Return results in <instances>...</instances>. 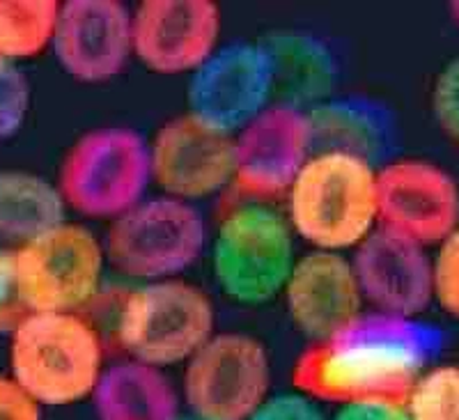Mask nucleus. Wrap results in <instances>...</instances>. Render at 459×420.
<instances>
[{
  "instance_id": "f257e3e1",
  "label": "nucleus",
  "mask_w": 459,
  "mask_h": 420,
  "mask_svg": "<svg viewBox=\"0 0 459 420\" xmlns=\"http://www.w3.org/2000/svg\"><path fill=\"white\" fill-rule=\"evenodd\" d=\"M444 331L418 317L359 315L333 337L315 343L292 370L297 393L319 402H404L444 347Z\"/></svg>"
},
{
  "instance_id": "f03ea898",
  "label": "nucleus",
  "mask_w": 459,
  "mask_h": 420,
  "mask_svg": "<svg viewBox=\"0 0 459 420\" xmlns=\"http://www.w3.org/2000/svg\"><path fill=\"white\" fill-rule=\"evenodd\" d=\"M290 228L317 250L338 253L375 230L377 168L342 152H315L294 177Z\"/></svg>"
},
{
  "instance_id": "7ed1b4c3",
  "label": "nucleus",
  "mask_w": 459,
  "mask_h": 420,
  "mask_svg": "<svg viewBox=\"0 0 459 420\" xmlns=\"http://www.w3.org/2000/svg\"><path fill=\"white\" fill-rule=\"evenodd\" d=\"M101 361L100 333L76 312H26L14 324L12 379L39 407L76 405L92 395Z\"/></svg>"
},
{
  "instance_id": "20e7f679",
  "label": "nucleus",
  "mask_w": 459,
  "mask_h": 420,
  "mask_svg": "<svg viewBox=\"0 0 459 420\" xmlns=\"http://www.w3.org/2000/svg\"><path fill=\"white\" fill-rule=\"evenodd\" d=\"M152 179L150 145L138 131L106 127L81 136L65 154L57 191L90 218H117L143 200Z\"/></svg>"
},
{
  "instance_id": "39448f33",
  "label": "nucleus",
  "mask_w": 459,
  "mask_h": 420,
  "mask_svg": "<svg viewBox=\"0 0 459 420\" xmlns=\"http://www.w3.org/2000/svg\"><path fill=\"white\" fill-rule=\"evenodd\" d=\"M214 306L186 280H154L131 292L120 311V343L138 363L178 365L214 336Z\"/></svg>"
},
{
  "instance_id": "423d86ee",
  "label": "nucleus",
  "mask_w": 459,
  "mask_h": 420,
  "mask_svg": "<svg viewBox=\"0 0 459 420\" xmlns=\"http://www.w3.org/2000/svg\"><path fill=\"white\" fill-rule=\"evenodd\" d=\"M292 228L278 212L244 205L225 216L212 249V269L221 290L237 303L272 302L294 267Z\"/></svg>"
},
{
  "instance_id": "0eeeda50",
  "label": "nucleus",
  "mask_w": 459,
  "mask_h": 420,
  "mask_svg": "<svg viewBox=\"0 0 459 420\" xmlns=\"http://www.w3.org/2000/svg\"><path fill=\"white\" fill-rule=\"evenodd\" d=\"M14 276L28 312H76L100 292L104 249L88 228L65 221L14 250Z\"/></svg>"
},
{
  "instance_id": "6e6552de",
  "label": "nucleus",
  "mask_w": 459,
  "mask_h": 420,
  "mask_svg": "<svg viewBox=\"0 0 459 420\" xmlns=\"http://www.w3.org/2000/svg\"><path fill=\"white\" fill-rule=\"evenodd\" d=\"M204 239V221L194 205L152 197L115 218L106 237V258L120 274L154 283L194 265Z\"/></svg>"
},
{
  "instance_id": "1a4fd4ad",
  "label": "nucleus",
  "mask_w": 459,
  "mask_h": 420,
  "mask_svg": "<svg viewBox=\"0 0 459 420\" xmlns=\"http://www.w3.org/2000/svg\"><path fill=\"white\" fill-rule=\"evenodd\" d=\"M269 386L266 349L246 333L212 336L184 372L186 405L203 420H246L264 402Z\"/></svg>"
},
{
  "instance_id": "9d476101",
  "label": "nucleus",
  "mask_w": 459,
  "mask_h": 420,
  "mask_svg": "<svg viewBox=\"0 0 459 420\" xmlns=\"http://www.w3.org/2000/svg\"><path fill=\"white\" fill-rule=\"evenodd\" d=\"M273 94V67L264 44L235 42L216 48L188 81V113L223 134H237Z\"/></svg>"
},
{
  "instance_id": "9b49d317",
  "label": "nucleus",
  "mask_w": 459,
  "mask_h": 420,
  "mask_svg": "<svg viewBox=\"0 0 459 420\" xmlns=\"http://www.w3.org/2000/svg\"><path fill=\"white\" fill-rule=\"evenodd\" d=\"M381 228L416 244H441L459 225V187L444 168L404 159L377 171Z\"/></svg>"
},
{
  "instance_id": "f8f14e48",
  "label": "nucleus",
  "mask_w": 459,
  "mask_h": 420,
  "mask_svg": "<svg viewBox=\"0 0 459 420\" xmlns=\"http://www.w3.org/2000/svg\"><path fill=\"white\" fill-rule=\"evenodd\" d=\"M152 179L168 197L200 200L235 179V138L191 113L170 119L150 145Z\"/></svg>"
},
{
  "instance_id": "ddd939ff",
  "label": "nucleus",
  "mask_w": 459,
  "mask_h": 420,
  "mask_svg": "<svg viewBox=\"0 0 459 420\" xmlns=\"http://www.w3.org/2000/svg\"><path fill=\"white\" fill-rule=\"evenodd\" d=\"M219 35L212 0H145L131 14L134 53L157 74H194L216 51Z\"/></svg>"
},
{
  "instance_id": "4468645a",
  "label": "nucleus",
  "mask_w": 459,
  "mask_h": 420,
  "mask_svg": "<svg viewBox=\"0 0 459 420\" xmlns=\"http://www.w3.org/2000/svg\"><path fill=\"white\" fill-rule=\"evenodd\" d=\"M57 65L81 83H106L129 63L131 14L117 0H69L51 39Z\"/></svg>"
},
{
  "instance_id": "2eb2a0df",
  "label": "nucleus",
  "mask_w": 459,
  "mask_h": 420,
  "mask_svg": "<svg viewBox=\"0 0 459 420\" xmlns=\"http://www.w3.org/2000/svg\"><path fill=\"white\" fill-rule=\"evenodd\" d=\"M310 150L308 113L285 104L269 106L237 131V187L253 197L278 196L292 187Z\"/></svg>"
},
{
  "instance_id": "dca6fc26",
  "label": "nucleus",
  "mask_w": 459,
  "mask_h": 420,
  "mask_svg": "<svg viewBox=\"0 0 459 420\" xmlns=\"http://www.w3.org/2000/svg\"><path fill=\"white\" fill-rule=\"evenodd\" d=\"M363 299L377 312L418 317L434 299L432 259L425 246L375 228L359 246L351 262Z\"/></svg>"
},
{
  "instance_id": "f3484780",
  "label": "nucleus",
  "mask_w": 459,
  "mask_h": 420,
  "mask_svg": "<svg viewBox=\"0 0 459 420\" xmlns=\"http://www.w3.org/2000/svg\"><path fill=\"white\" fill-rule=\"evenodd\" d=\"M282 292L292 324L315 343L329 340L354 322L363 303L351 262L329 250L297 259Z\"/></svg>"
},
{
  "instance_id": "a211bd4d",
  "label": "nucleus",
  "mask_w": 459,
  "mask_h": 420,
  "mask_svg": "<svg viewBox=\"0 0 459 420\" xmlns=\"http://www.w3.org/2000/svg\"><path fill=\"white\" fill-rule=\"evenodd\" d=\"M308 125L315 152H342L372 166L386 159L395 145L391 113L370 99L322 101L308 113Z\"/></svg>"
},
{
  "instance_id": "6ab92c4d",
  "label": "nucleus",
  "mask_w": 459,
  "mask_h": 420,
  "mask_svg": "<svg viewBox=\"0 0 459 420\" xmlns=\"http://www.w3.org/2000/svg\"><path fill=\"white\" fill-rule=\"evenodd\" d=\"M100 420H178V395L152 365L117 363L101 372L92 393Z\"/></svg>"
},
{
  "instance_id": "aec40b11",
  "label": "nucleus",
  "mask_w": 459,
  "mask_h": 420,
  "mask_svg": "<svg viewBox=\"0 0 459 420\" xmlns=\"http://www.w3.org/2000/svg\"><path fill=\"white\" fill-rule=\"evenodd\" d=\"M273 67V92L282 104L301 109L308 101H324L331 92L335 65L329 48L308 35H276L266 39Z\"/></svg>"
},
{
  "instance_id": "412c9836",
  "label": "nucleus",
  "mask_w": 459,
  "mask_h": 420,
  "mask_svg": "<svg viewBox=\"0 0 459 420\" xmlns=\"http://www.w3.org/2000/svg\"><path fill=\"white\" fill-rule=\"evenodd\" d=\"M63 196L44 177L28 171H0V241L26 244L65 223Z\"/></svg>"
},
{
  "instance_id": "4be33fe9",
  "label": "nucleus",
  "mask_w": 459,
  "mask_h": 420,
  "mask_svg": "<svg viewBox=\"0 0 459 420\" xmlns=\"http://www.w3.org/2000/svg\"><path fill=\"white\" fill-rule=\"evenodd\" d=\"M56 0H0V57L23 60L51 47Z\"/></svg>"
},
{
  "instance_id": "5701e85b",
  "label": "nucleus",
  "mask_w": 459,
  "mask_h": 420,
  "mask_svg": "<svg viewBox=\"0 0 459 420\" xmlns=\"http://www.w3.org/2000/svg\"><path fill=\"white\" fill-rule=\"evenodd\" d=\"M404 407L409 420H459V365L425 370Z\"/></svg>"
},
{
  "instance_id": "b1692460",
  "label": "nucleus",
  "mask_w": 459,
  "mask_h": 420,
  "mask_svg": "<svg viewBox=\"0 0 459 420\" xmlns=\"http://www.w3.org/2000/svg\"><path fill=\"white\" fill-rule=\"evenodd\" d=\"M30 85L16 63L0 57V140L12 138L26 122Z\"/></svg>"
},
{
  "instance_id": "393cba45",
  "label": "nucleus",
  "mask_w": 459,
  "mask_h": 420,
  "mask_svg": "<svg viewBox=\"0 0 459 420\" xmlns=\"http://www.w3.org/2000/svg\"><path fill=\"white\" fill-rule=\"evenodd\" d=\"M432 290L438 306L459 317V225L438 244L432 259Z\"/></svg>"
},
{
  "instance_id": "a878e982",
  "label": "nucleus",
  "mask_w": 459,
  "mask_h": 420,
  "mask_svg": "<svg viewBox=\"0 0 459 420\" xmlns=\"http://www.w3.org/2000/svg\"><path fill=\"white\" fill-rule=\"evenodd\" d=\"M432 115L438 129L459 145V57L450 60L434 81Z\"/></svg>"
},
{
  "instance_id": "bb28decb",
  "label": "nucleus",
  "mask_w": 459,
  "mask_h": 420,
  "mask_svg": "<svg viewBox=\"0 0 459 420\" xmlns=\"http://www.w3.org/2000/svg\"><path fill=\"white\" fill-rule=\"evenodd\" d=\"M246 420H326L315 399L301 393H282L266 398Z\"/></svg>"
},
{
  "instance_id": "cd10ccee",
  "label": "nucleus",
  "mask_w": 459,
  "mask_h": 420,
  "mask_svg": "<svg viewBox=\"0 0 459 420\" xmlns=\"http://www.w3.org/2000/svg\"><path fill=\"white\" fill-rule=\"evenodd\" d=\"M0 420H42L39 405L5 374H0Z\"/></svg>"
},
{
  "instance_id": "c85d7f7f",
  "label": "nucleus",
  "mask_w": 459,
  "mask_h": 420,
  "mask_svg": "<svg viewBox=\"0 0 459 420\" xmlns=\"http://www.w3.org/2000/svg\"><path fill=\"white\" fill-rule=\"evenodd\" d=\"M333 420H409L404 402H388V399H368V402H351L333 416Z\"/></svg>"
},
{
  "instance_id": "c756f323",
  "label": "nucleus",
  "mask_w": 459,
  "mask_h": 420,
  "mask_svg": "<svg viewBox=\"0 0 459 420\" xmlns=\"http://www.w3.org/2000/svg\"><path fill=\"white\" fill-rule=\"evenodd\" d=\"M16 308H22V303L16 296L14 250L0 249V327L10 322Z\"/></svg>"
},
{
  "instance_id": "7c9ffc66",
  "label": "nucleus",
  "mask_w": 459,
  "mask_h": 420,
  "mask_svg": "<svg viewBox=\"0 0 459 420\" xmlns=\"http://www.w3.org/2000/svg\"><path fill=\"white\" fill-rule=\"evenodd\" d=\"M450 16H453L455 26L459 28V0H455V3H450Z\"/></svg>"
},
{
  "instance_id": "2f4dec72",
  "label": "nucleus",
  "mask_w": 459,
  "mask_h": 420,
  "mask_svg": "<svg viewBox=\"0 0 459 420\" xmlns=\"http://www.w3.org/2000/svg\"><path fill=\"white\" fill-rule=\"evenodd\" d=\"M178 420H203V418H198V416H194V414H191V416H179Z\"/></svg>"
}]
</instances>
